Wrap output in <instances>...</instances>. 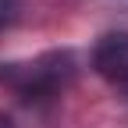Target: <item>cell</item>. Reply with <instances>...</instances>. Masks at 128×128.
Returning <instances> with one entry per match:
<instances>
[{
    "label": "cell",
    "instance_id": "cell-1",
    "mask_svg": "<svg viewBox=\"0 0 128 128\" xmlns=\"http://www.w3.org/2000/svg\"><path fill=\"white\" fill-rule=\"evenodd\" d=\"M0 82H7L25 100H54L71 82V57L68 54H46L28 64H0Z\"/></svg>",
    "mask_w": 128,
    "mask_h": 128
},
{
    "label": "cell",
    "instance_id": "cell-2",
    "mask_svg": "<svg viewBox=\"0 0 128 128\" xmlns=\"http://www.w3.org/2000/svg\"><path fill=\"white\" fill-rule=\"evenodd\" d=\"M92 68L118 96L128 100V32H110L96 43Z\"/></svg>",
    "mask_w": 128,
    "mask_h": 128
},
{
    "label": "cell",
    "instance_id": "cell-3",
    "mask_svg": "<svg viewBox=\"0 0 128 128\" xmlns=\"http://www.w3.org/2000/svg\"><path fill=\"white\" fill-rule=\"evenodd\" d=\"M18 14H22V0H0V28L14 25Z\"/></svg>",
    "mask_w": 128,
    "mask_h": 128
}]
</instances>
